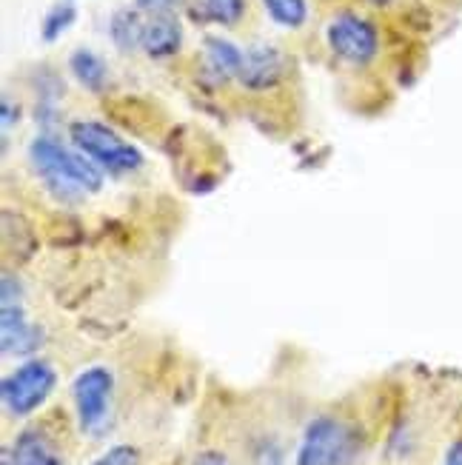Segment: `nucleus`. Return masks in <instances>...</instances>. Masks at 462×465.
I'll list each match as a JSON object with an SVG mask.
<instances>
[{
    "mask_svg": "<svg viewBox=\"0 0 462 465\" xmlns=\"http://www.w3.org/2000/svg\"><path fill=\"white\" fill-rule=\"evenodd\" d=\"M29 160L40 180H44V186L57 200H66V203H77L86 194L103 189L106 172L94 166L84 152L64 146L52 134H40L32 140Z\"/></svg>",
    "mask_w": 462,
    "mask_h": 465,
    "instance_id": "1",
    "label": "nucleus"
},
{
    "mask_svg": "<svg viewBox=\"0 0 462 465\" xmlns=\"http://www.w3.org/2000/svg\"><path fill=\"white\" fill-rule=\"evenodd\" d=\"M69 140L77 152H84L106 174L120 177L143 166V152L100 120H74L69 126Z\"/></svg>",
    "mask_w": 462,
    "mask_h": 465,
    "instance_id": "2",
    "label": "nucleus"
},
{
    "mask_svg": "<svg viewBox=\"0 0 462 465\" xmlns=\"http://www.w3.org/2000/svg\"><path fill=\"white\" fill-rule=\"evenodd\" d=\"M359 454L357 431L334 414L314 417L294 454V465H351Z\"/></svg>",
    "mask_w": 462,
    "mask_h": 465,
    "instance_id": "3",
    "label": "nucleus"
},
{
    "mask_svg": "<svg viewBox=\"0 0 462 465\" xmlns=\"http://www.w3.org/2000/svg\"><path fill=\"white\" fill-rule=\"evenodd\" d=\"M54 386H57V371L52 362L40 357H29L0 382V402H4L9 417L24 420L46 406Z\"/></svg>",
    "mask_w": 462,
    "mask_h": 465,
    "instance_id": "4",
    "label": "nucleus"
},
{
    "mask_svg": "<svg viewBox=\"0 0 462 465\" xmlns=\"http://www.w3.org/2000/svg\"><path fill=\"white\" fill-rule=\"evenodd\" d=\"M114 374L106 366H89L72 382V402L77 426L89 437H103L112 422Z\"/></svg>",
    "mask_w": 462,
    "mask_h": 465,
    "instance_id": "5",
    "label": "nucleus"
},
{
    "mask_svg": "<svg viewBox=\"0 0 462 465\" xmlns=\"http://www.w3.org/2000/svg\"><path fill=\"white\" fill-rule=\"evenodd\" d=\"M329 49L351 66H369L379 52V35L371 20L357 12H339L326 26Z\"/></svg>",
    "mask_w": 462,
    "mask_h": 465,
    "instance_id": "6",
    "label": "nucleus"
},
{
    "mask_svg": "<svg viewBox=\"0 0 462 465\" xmlns=\"http://www.w3.org/2000/svg\"><path fill=\"white\" fill-rule=\"evenodd\" d=\"M286 74V57L271 44H254L243 49V66H240L237 84L249 92L274 89Z\"/></svg>",
    "mask_w": 462,
    "mask_h": 465,
    "instance_id": "7",
    "label": "nucleus"
},
{
    "mask_svg": "<svg viewBox=\"0 0 462 465\" xmlns=\"http://www.w3.org/2000/svg\"><path fill=\"white\" fill-rule=\"evenodd\" d=\"M44 329L26 317L24 302L0 309V351L4 357H32L44 346Z\"/></svg>",
    "mask_w": 462,
    "mask_h": 465,
    "instance_id": "8",
    "label": "nucleus"
},
{
    "mask_svg": "<svg viewBox=\"0 0 462 465\" xmlns=\"http://www.w3.org/2000/svg\"><path fill=\"white\" fill-rule=\"evenodd\" d=\"M183 46V26L174 12L163 15H146L143 17V35H140V49L152 60H169Z\"/></svg>",
    "mask_w": 462,
    "mask_h": 465,
    "instance_id": "9",
    "label": "nucleus"
},
{
    "mask_svg": "<svg viewBox=\"0 0 462 465\" xmlns=\"http://www.w3.org/2000/svg\"><path fill=\"white\" fill-rule=\"evenodd\" d=\"M4 465H64V460L54 454L44 431L26 429L9 449H4Z\"/></svg>",
    "mask_w": 462,
    "mask_h": 465,
    "instance_id": "10",
    "label": "nucleus"
},
{
    "mask_svg": "<svg viewBox=\"0 0 462 465\" xmlns=\"http://www.w3.org/2000/svg\"><path fill=\"white\" fill-rule=\"evenodd\" d=\"M203 64H206V74H211L214 84L237 80L240 66H243V49L234 46L226 37L211 35L203 40Z\"/></svg>",
    "mask_w": 462,
    "mask_h": 465,
    "instance_id": "11",
    "label": "nucleus"
},
{
    "mask_svg": "<svg viewBox=\"0 0 462 465\" xmlns=\"http://www.w3.org/2000/svg\"><path fill=\"white\" fill-rule=\"evenodd\" d=\"M69 72L74 74V80L89 92H103L109 84V66L106 60L94 54L92 49H74L69 54Z\"/></svg>",
    "mask_w": 462,
    "mask_h": 465,
    "instance_id": "12",
    "label": "nucleus"
},
{
    "mask_svg": "<svg viewBox=\"0 0 462 465\" xmlns=\"http://www.w3.org/2000/svg\"><path fill=\"white\" fill-rule=\"evenodd\" d=\"M192 17L200 24L214 26H237L246 15V0H189Z\"/></svg>",
    "mask_w": 462,
    "mask_h": 465,
    "instance_id": "13",
    "label": "nucleus"
},
{
    "mask_svg": "<svg viewBox=\"0 0 462 465\" xmlns=\"http://www.w3.org/2000/svg\"><path fill=\"white\" fill-rule=\"evenodd\" d=\"M140 35H143V12L132 9H117L109 20V37L120 52H134L140 49Z\"/></svg>",
    "mask_w": 462,
    "mask_h": 465,
    "instance_id": "14",
    "label": "nucleus"
},
{
    "mask_svg": "<svg viewBox=\"0 0 462 465\" xmlns=\"http://www.w3.org/2000/svg\"><path fill=\"white\" fill-rule=\"evenodd\" d=\"M269 17L283 29H300L309 20L306 0H263Z\"/></svg>",
    "mask_w": 462,
    "mask_h": 465,
    "instance_id": "15",
    "label": "nucleus"
},
{
    "mask_svg": "<svg viewBox=\"0 0 462 465\" xmlns=\"http://www.w3.org/2000/svg\"><path fill=\"white\" fill-rule=\"evenodd\" d=\"M74 17H77V9L72 4H57L49 9V15L44 17V26H40V35H44L46 44H54V40L69 32L72 24H74Z\"/></svg>",
    "mask_w": 462,
    "mask_h": 465,
    "instance_id": "16",
    "label": "nucleus"
},
{
    "mask_svg": "<svg viewBox=\"0 0 462 465\" xmlns=\"http://www.w3.org/2000/svg\"><path fill=\"white\" fill-rule=\"evenodd\" d=\"M140 462H143L140 449L129 446V442H120V446H112L100 457H94L89 465H140Z\"/></svg>",
    "mask_w": 462,
    "mask_h": 465,
    "instance_id": "17",
    "label": "nucleus"
},
{
    "mask_svg": "<svg viewBox=\"0 0 462 465\" xmlns=\"http://www.w3.org/2000/svg\"><path fill=\"white\" fill-rule=\"evenodd\" d=\"M254 465H283V449H280V442L271 437L260 440V446L254 449Z\"/></svg>",
    "mask_w": 462,
    "mask_h": 465,
    "instance_id": "18",
    "label": "nucleus"
},
{
    "mask_svg": "<svg viewBox=\"0 0 462 465\" xmlns=\"http://www.w3.org/2000/svg\"><path fill=\"white\" fill-rule=\"evenodd\" d=\"M183 0H134V9L143 15H163V12H174Z\"/></svg>",
    "mask_w": 462,
    "mask_h": 465,
    "instance_id": "19",
    "label": "nucleus"
},
{
    "mask_svg": "<svg viewBox=\"0 0 462 465\" xmlns=\"http://www.w3.org/2000/svg\"><path fill=\"white\" fill-rule=\"evenodd\" d=\"M189 465H231V460L223 451H217V449H203V451H197L192 457Z\"/></svg>",
    "mask_w": 462,
    "mask_h": 465,
    "instance_id": "20",
    "label": "nucleus"
},
{
    "mask_svg": "<svg viewBox=\"0 0 462 465\" xmlns=\"http://www.w3.org/2000/svg\"><path fill=\"white\" fill-rule=\"evenodd\" d=\"M24 292H20V282L12 280V274H4V292H0V300H4V306H17Z\"/></svg>",
    "mask_w": 462,
    "mask_h": 465,
    "instance_id": "21",
    "label": "nucleus"
},
{
    "mask_svg": "<svg viewBox=\"0 0 462 465\" xmlns=\"http://www.w3.org/2000/svg\"><path fill=\"white\" fill-rule=\"evenodd\" d=\"M443 465H462V437L454 440L451 446H448V451L443 457Z\"/></svg>",
    "mask_w": 462,
    "mask_h": 465,
    "instance_id": "22",
    "label": "nucleus"
},
{
    "mask_svg": "<svg viewBox=\"0 0 462 465\" xmlns=\"http://www.w3.org/2000/svg\"><path fill=\"white\" fill-rule=\"evenodd\" d=\"M0 112H4V129L9 132V126L17 124V109L12 112V100L9 97H4V106H0Z\"/></svg>",
    "mask_w": 462,
    "mask_h": 465,
    "instance_id": "23",
    "label": "nucleus"
},
{
    "mask_svg": "<svg viewBox=\"0 0 462 465\" xmlns=\"http://www.w3.org/2000/svg\"><path fill=\"white\" fill-rule=\"evenodd\" d=\"M366 4H371V6H377V9H383V6L391 4V0H366Z\"/></svg>",
    "mask_w": 462,
    "mask_h": 465,
    "instance_id": "24",
    "label": "nucleus"
}]
</instances>
